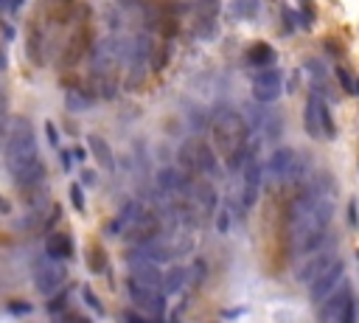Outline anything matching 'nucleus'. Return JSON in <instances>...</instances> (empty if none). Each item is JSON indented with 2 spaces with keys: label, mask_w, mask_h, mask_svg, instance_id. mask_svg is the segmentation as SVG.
Instances as JSON below:
<instances>
[{
  "label": "nucleus",
  "mask_w": 359,
  "mask_h": 323,
  "mask_svg": "<svg viewBox=\"0 0 359 323\" xmlns=\"http://www.w3.org/2000/svg\"><path fill=\"white\" fill-rule=\"evenodd\" d=\"M3 160H6V169L9 172L40 160V144H37L34 126H31L28 118L15 115L3 126Z\"/></svg>",
  "instance_id": "1"
},
{
  "label": "nucleus",
  "mask_w": 359,
  "mask_h": 323,
  "mask_svg": "<svg viewBox=\"0 0 359 323\" xmlns=\"http://www.w3.org/2000/svg\"><path fill=\"white\" fill-rule=\"evenodd\" d=\"M65 279H67L65 265L56 262V258H42V262H37V267H34V287H37V292H42L45 298L56 295V292L62 290Z\"/></svg>",
  "instance_id": "2"
},
{
  "label": "nucleus",
  "mask_w": 359,
  "mask_h": 323,
  "mask_svg": "<svg viewBox=\"0 0 359 323\" xmlns=\"http://www.w3.org/2000/svg\"><path fill=\"white\" fill-rule=\"evenodd\" d=\"M320 323H353V298L348 281L320 306Z\"/></svg>",
  "instance_id": "3"
},
{
  "label": "nucleus",
  "mask_w": 359,
  "mask_h": 323,
  "mask_svg": "<svg viewBox=\"0 0 359 323\" xmlns=\"http://www.w3.org/2000/svg\"><path fill=\"white\" fill-rule=\"evenodd\" d=\"M253 99L261 104V107H272L281 93H283V74L278 68H269V71H258L253 76Z\"/></svg>",
  "instance_id": "4"
},
{
  "label": "nucleus",
  "mask_w": 359,
  "mask_h": 323,
  "mask_svg": "<svg viewBox=\"0 0 359 323\" xmlns=\"http://www.w3.org/2000/svg\"><path fill=\"white\" fill-rule=\"evenodd\" d=\"M298 163H301V155H298L295 149L278 147V149L269 152L264 169H267V174H269L272 180H278V183H283V180L292 183V180H295V172H298Z\"/></svg>",
  "instance_id": "5"
},
{
  "label": "nucleus",
  "mask_w": 359,
  "mask_h": 323,
  "mask_svg": "<svg viewBox=\"0 0 359 323\" xmlns=\"http://www.w3.org/2000/svg\"><path fill=\"white\" fill-rule=\"evenodd\" d=\"M267 169L258 158H250L244 172H242V211H250L258 203V194H261V180H264Z\"/></svg>",
  "instance_id": "6"
},
{
  "label": "nucleus",
  "mask_w": 359,
  "mask_h": 323,
  "mask_svg": "<svg viewBox=\"0 0 359 323\" xmlns=\"http://www.w3.org/2000/svg\"><path fill=\"white\" fill-rule=\"evenodd\" d=\"M342 284H345V265H342V258H340L334 267H328L317 281L309 284V298H312L315 304H326Z\"/></svg>",
  "instance_id": "7"
},
{
  "label": "nucleus",
  "mask_w": 359,
  "mask_h": 323,
  "mask_svg": "<svg viewBox=\"0 0 359 323\" xmlns=\"http://www.w3.org/2000/svg\"><path fill=\"white\" fill-rule=\"evenodd\" d=\"M96 48H93V31H90V26H79L74 34L67 37V45H65L62 59H65V65H76V62H82Z\"/></svg>",
  "instance_id": "8"
},
{
  "label": "nucleus",
  "mask_w": 359,
  "mask_h": 323,
  "mask_svg": "<svg viewBox=\"0 0 359 323\" xmlns=\"http://www.w3.org/2000/svg\"><path fill=\"white\" fill-rule=\"evenodd\" d=\"M129 298L135 301V306L140 312H147L152 320H160L166 315V295L163 292H152V290H143L137 284H129Z\"/></svg>",
  "instance_id": "9"
},
{
  "label": "nucleus",
  "mask_w": 359,
  "mask_h": 323,
  "mask_svg": "<svg viewBox=\"0 0 359 323\" xmlns=\"http://www.w3.org/2000/svg\"><path fill=\"white\" fill-rule=\"evenodd\" d=\"M163 281H166V273H160V265H147V262L129 265V284H137L152 292H163Z\"/></svg>",
  "instance_id": "10"
},
{
  "label": "nucleus",
  "mask_w": 359,
  "mask_h": 323,
  "mask_svg": "<svg viewBox=\"0 0 359 323\" xmlns=\"http://www.w3.org/2000/svg\"><path fill=\"white\" fill-rule=\"evenodd\" d=\"M337 262H340V256H337V250H331V247H328V250H320V253H312V258L298 270V279L309 287L312 281H317V279H320L328 267H334Z\"/></svg>",
  "instance_id": "11"
},
{
  "label": "nucleus",
  "mask_w": 359,
  "mask_h": 323,
  "mask_svg": "<svg viewBox=\"0 0 359 323\" xmlns=\"http://www.w3.org/2000/svg\"><path fill=\"white\" fill-rule=\"evenodd\" d=\"M303 71H306L309 79H312V93H317V96H323V99H331V96H334V88H331V82H328V71H326V65H323L320 59H306V62H303Z\"/></svg>",
  "instance_id": "12"
},
{
  "label": "nucleus",
  "mask_w": 359,
  "mask_h": 323,
  "mask_svg": "<svg viewBox=\"0 0 359 323\" xmlns=\"http://www.w3.org/2000/svg\"><path fill=\"white\" fill-rule=\"evenodd\" d=\"M45 172H48V169H45V163H42V160H34V163L20 166V169H15V172H9V174H12V180H15V185H20L23 191H28V188L42 185Z\"/></svg>",
  "instance_id": "13"
},
{
  "label": "nucleus",
  "mask_w": 359,
  "mask_h": 323,
  "mask_svg": "<svg viewBox=\"0 0 359 323\" xmlns=\"http://www.w3.org/2000/svg\"><path fill=\"white\" fill-rule=\"evenodd\" d=\"M244 59L247 65H253V68H261V71H269L275 59H278V51L269 45V42H253L247 51H244Z\"/></svg>",
  "instance_id": "14"
},
{
  "label": "nucleus",
  "mask_w": 359,
  "mask_h": 323,
  "mask_svg": "<svg viewBox=\"0 0 359 323\" xmlns=\"http://www.w3.org/2000/svg\"><path fill=\"white\" fill-rule=\"evenodd\" d=\"M143 214H147V211H143V206L137 203V200H129V203H124L121 206V211H118V217L110 222V231L112 233H126Z\"/></svg>",
  "instance_id": "15"
},
{
  "label": "nucleus",
  "mask_w": 359,
  "mask_h": 323,
  "mask_svg": "<svg viewBox=\"0 0 359 323\" xmlns=\"http://www.w3.org/2000/svg\"><path fill=\"white\" fill-rule=\"evenodd\" d=\"M45 256L56 258V262H67V258L74 256V239L67 233H51L45 239Z\"/></svg>",
  "instance_id": "16"
},
{
  "label": "nucleus",
  "mask_w": 359,
  "mask_h": 323,
  "mask_svg": "<svg viewBox=\"0 0 359 323\" xmlns=\"http://www.w3.org/2000/svg\"><path fill=\"white\" fill-rule=\"evenodd\" d=\"M87 149H90V155L96 158V163H99L104 172H112V169H115V155H112L110 144H107L101 135L90 133V135H87Z\"/></svg>",
  "instance_id": "17"
},
{
  "label": "nucleus",
  "mask_w": 359,
  "mask_h": 323,
  "mask_svg": "<svg viewBox=\"0 0 359 323\" xmlns=\"http://www.w3.org/2000/svg\"><path fill=\"white\" fill-rule=\"evenodd\" d=\"M42 42H45L42 28H40L37 23H31L28 40H26V51H28V59L37 65V68H42V65H45V48H42Z\"/></svg>",
  "instance_id": "18"
},
{
  "label": "nucleus",
  "mask_w": 359,
  "mask_h": 323,
  "mask_svg": "<svg viewBox=\"0 0 359 323\" xmlns=\"http://www.w3.org/2000/svg\"><path fill=\"white\" fill-rule=\"evenodd\" d=\"M93 93L90 90H85V88H67L65 90V107L70 110V113H85V110H90L93 107Z\"/></svg>",
  "instance_id": "19"
},
{
  "label": "nucleus",
  "mask_w": 359,
  "mask_h": 323,
  "mask_svg": "<svg viewBox=\"0 0 359 323\" xmlns=\"http://www.w3.org/2000/svg\"><path fill=\"white\" fill-rule=\"evenodd\" d=\"M303 126L312 138H323V129H320V113H317V96L309 93L306 107H303Z\"/></svg>",
  "instance_id": "20"
},
{
  "label": "nucleus",
  "mask_w": 359,
  "mask_h": 323,
  "mask_svg": "<svg viewBox=\"0 0 359 323\" xmlns=\"http://www.w3.org/2000/svg\"><path fill=\"white\" fill-rule=\"evenodd\" d=\"M317 96V93H315ZM317 113H320V129H323V138L326 141H334L337 138V124H334V118H331V107H328V101L323 99V96H317Z\"/></svg>",
  "instance_id": "21"
},
{
  "label": "nucleus",
  "mask_w": 359,
  "mask_h": 323,
  "mask_svg": "<svg viewBox=\"0 0 359 323\" xmlns=\"http://www.w3.org/2000/svg\"><path fill=\"white\" fill-rule=\"evenodd\" d=\"M261 12V0H231V15L236 20H256Z\"/></svg>",
  "instance_id": "22"
},
{
  "label": "nucleus",
  "mask_w": 359,
  "mask_h": 323,
  "mask_svg": "<svg viewBox=\"0 0 359 323\" xmlns=\"http://www.w3.org/2000/svg\"><path fill=\"white\" fill-rule=\"evenodd\" d=\"M185 284H191V276L185 267H172L166 273V281H163V295H172V292H180Z\"/></svg>",
  "instance_id": "23"
},
{
  "label": "nucleus",
  "mask_w": 359,
  "mask_h": 323,
  "mask_svg": "<svg viewBox=\"0 0 359 323\" xmlns=\"http://www.w3.org/2000/svg\"><path fill=\"white\" fill-rule=\"evenodd\" d=\"M166 239V247H169V256L172 258H177V256H185V253H191V247H194V242H191V236L188 233H172V236H163Z\"/></svg>",
  "instance_id": "24"
},
{
  "label": "nucleus",
  "mask_w": 359,
  "mask_h": 323,
  "mask_svg": "<svg viewBox=\"0 0 359 323\" xmlns=\"http://www.w3.org/2000/svg\"><path fill=\"white\" fill-rule=\"evenodd\" d=\"M197 20H208V23H217L219 12H222V0H197Z\"/></svg>",
  "instance_id": "25"
},
{
  "label": "nucleus",
  "mask_w": 359,
  "mask_h": 323,
  "mask_svg": "<svg viewBox=\"0 0 359 323\" xmlns=\"http://www.w3.org/2000/svg\"><path fill=\"white\" fill-rule=\"evenodd\" d=\"M334 76H337V85H340L348 96H356V99H359V76H353L348 68H342V65H337V68H334Z\"/></svg>",
  "instance_id": "26"
},
{
  "label": "nucleus",
  "mask_w": 359,
  "mask_h": 323,
  "mask_svg": "<svg viewBox=\"0 0 359 323\" xmlns=\"http://www.w3.org/2000/svg\"><path fill=\"white\" fill-rule=\"evenodd\" d=\"M104 262H107V256L101 247H87V267L93 273H104Z\"/></svg>",
  "instance_id": "27"
},
{
  "label": "nucleus",
  "mask_w": 359,
  "mask_h": 323,
  "mask_svg": "<svg viewBox=\"0 0 359 323\" xmlns=\"http://www.w3.org/2000/svg\"><path fill=\"white\" fill-rule=\"evenodd\" d=\"M217 23H208V20H197V28H194V34L199 37V40H213L217 37Z\"/></svg>",
  "instance_id": "28"
},
{
  "label": "nucleus",
  "mask_w": 359,
  "mask_h": 323,
  "mask_svg": "<svg viewBox=\"0 0 359 323\" xmlns=\"http://www.w3.org/2000/svg\"><path fill=\"white\" fill-rule=\"evenodd\" d=\"M70 203H74V208H76L79 214L85 211V191H82V185H79V183L70 185Z\"/></svg>",
  "instance_id": "29"
},
{
  "label": "nucleus",
  "mask_w": 359,
  "mask_h": 323,
  "mask_svg": "<svg viewBox=\"0 0 359 323\" xmlns=\"http://www.w3.org/2000/svg\"><path fill=\"white\" fill-rule=\"evenodd\" d=\"M188 276H191V287H199L205 281V265L202 262H194V267L188 270Z\"/></svg>",
  "instance_id": "30"
},
{
  "label": "nucleus",
  "mask_w": 359,
  "mask_h": 323,
  "mask_svg": "<svg viewBox=\"0 0 359 323\" xmlns=\"http://www.w3.org/2000/svg\"><path fill=\"white\" fill-rule=\"evenodd\" d=\"M82 298H85V304H87V306H93V312L104 315V306H101V301L96 298V292H93V290H85V292H82Z\"/></svg>",
  "instance_id": "31"
},
{
  "label": "nucleus",
  "mask_w": 359,
  "mask_h": 323,
  "mask_svg": "<svg viewBox=\"0 0 359 323\" xmlns=\"http://www.w3.org/2000/svg\"><path fill=\"white\" fill-rule=\"evenodd\" d=\"M228 228H231V214H228V208H222L219 211V220H217V231L219 233H228Z\"/></svg>",
  "instance_id": "32"
},
{
  "label": "nucleus",
  "mask_w": 359,
  "mask_h": 323,
  "mask_svg": "<svg viewBox=\"0 0 359 323\" xmlns=\"http://www.w3.org/2000/svg\"><path fill=\"white\" fill-rule=\"evenodd\" d=\"M9 306H12V315H28L31 312V304L28 301H12Z\"/></svg>",
  "instance_id": "33"
},
{
  "label": "nucleus",
  "mask_w": 359,
  "mask_h": 323,
  "mask_svg": "<svg viewBox=\"0 0 359 323\" xmlns=\"http://www.w3.org/2000/svg\"><path fill=\"white\" fill-rule=\"evenodd\" d=\"M74 152H67V149H59V160H62V166H65V172H70L74 169Z\"/></svg>",
  "instance_id": "34"
},
{
  "label": "nucleus",
  "mask_w": 359,
  "mask_h": 323,
  "mask_svg": "<svg viewBox=\"0 0 359 323\" xmlns=\"http://www.w3.org/2000/svg\"><path fill=\"white\" fill-rule=\"evenodd\" d=\"M15 37H17L15 26H12L9 20H3V42H6V45H12V42H15Z\"/></svg>",
  "instance_id": "35"
},
{
  "label": "nucleus",
  "mask_w": 359,
  "mask_h": 323,
  "mask_svg": "<svg viewBox=\"0 0 359 323\" xmlns=\"http://www.w3.org/2000/svg\"><path fill=\"white\" fill-rule=\"evenodd\" d=\"M124 320H126V323H158V320H152V317H143V315H135V312H126Z\"/></svg>",
  "instance_id": "36"
},
{
  "label": "nucleus",
  "mask_w": 359,
  "mask_h": 323,
  "mask_svg": "<svg viewBox=\"0 0 359 323\" xmlns=\"http://www.w3.org/2000/svg\"><path fill=\"white\" fill-rule=\"evenodd\" d=\"M45 133H48V141H51V147H59V135H56V126L48 121L45 124Z\"/></svg>",
  "instance_id": "37"
},
{
  "label": "nucleus",
  "mask_w": 359,
  "mask_h": 323,
  "mask_svg": "<svg viewBox=\"0 0 359 323\" xmlns=\"http://www.w3.org/2000/svg\"><path fill=\"white\" fill-rule=\"evenodd\" d=\"M82 185H96V172L93 169H82Z\"/></svg>",
  "instance_id": "38"
},
{
  "label": "nucleus",
  "mask_w": 359,
  "mask_h": 323,
  "mask_svg": "<svg viewBox=\"0 0 359 323\" xmlns=\"http://www.w3.org/2000/svg\"><path fill=\"white\" fill-rule=\"evenodd\" d=\"M0 6H3V15H9V17L17 15V12H15V0H0Z\"/></svg>",
  "instance_id": "39"
},
{
  "label": "nucleus",
  "mask_w": 359,
  "mask_h": 323,
  "mask_svg": "<svg viewBox=\"0 0 359 323\" xmlns=\"http://www.w3.org/2000/svg\"><path fill=\"white\" fill-rule=\"evenodd\" d=\"M348 222H351V225L359 222V217H356V200H351V206H348Z\"/></svg>",
  "instance_id": "40"
},
{
  "label": "nucleus",
  "mask_w": 359,
  "mask_h": 323,
  "mask_svg": "<svg viewBox=\"0 0 359 323\" xmlns=\"http://www.w3.org/2000/svg\"><path fill=\"white\" fill-rule=\"evenodd\" d=\"M26 3V0H15V12H20V6Z\"/></svg>",
  "instance_id": "41"
},
{
  "label": "nucleus",
  "mask_w": 359,
  "mask_h": 323,
  "mask_svg": "<svg viewBox=\"0 0 359 323\" xmlns=\"http://www.w3.org/2000/svg\"><path fill=\"white\" fill-rule=\"evenodd\" d=\"M74 323H87V320H74Z\"/></svg>",
  "instance_id": "42"
}]
</instances>
